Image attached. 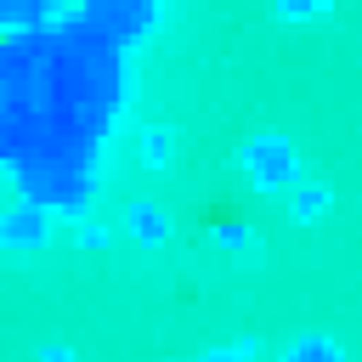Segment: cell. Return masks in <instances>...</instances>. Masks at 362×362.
Returning a JSON list of instances; mask_svg holds the SVG:
<instances>
[{
	"instance_id": "cell-1",
	"label": "cell",
	"mask_w": 362,
	"mask_h": 362,
	"mask_svg": "<svg viewBox=\"0 0 362 362\" xmlns=\"http://www.w3.org/2000/svg\"><path fill=\"white\" fill-rule=\"evenodd\" d=\"M147 158H164V130H147Z\"/></svg>"
}]
</instances>
